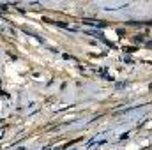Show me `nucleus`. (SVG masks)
Wrapping results in <instances>:
<instances>
[{
  "label": "nucleus",
  "instance_id": "1",
  "mask_svg": "<svg viewBox=\"0 0 152 150\" xmlns=\"http://www.w3.org/2000/svg\"><path fill=\"white\" fill-rule=\"evenodd\" d=\"M85 23H87V25H94V27H106V23H101V21H94V20H92V21H90V20H85Z\"/></svg>",
  "mask_w": 152,
  "mask_h": 150
}]
</instances>
